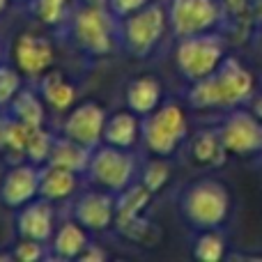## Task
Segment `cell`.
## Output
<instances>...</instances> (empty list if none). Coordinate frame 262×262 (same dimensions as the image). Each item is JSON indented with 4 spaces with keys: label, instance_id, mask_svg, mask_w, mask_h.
I'll return each mask as SVG.
<instances>
[{
    "label": "cell",
    "instance_id": "6da1fadb",
    "mask_svg": "<svg viewBox=\"0 0 262 262\" xmlns=\"http://www.w3.org/2000/svg\"><path fill=\"white\" fill-rule=\"evenodd\" d=\"M255 95V78L237 58H223L212 76L191 83L186 101L193 108H237Z\"/></svg>",
    "mask_w": 262,
    "mask_h": 262
},
{
    "label": "cell",
    "instance_id": "7a4b0ae2",
    "mask_svg": "<svg viewBox=\"0 0 262 262\" xmlns=\"http://www.w3.org/2000/svg\"><path fill=\"white\" fill-rule=\"evenodd\" d=\"M230 193L226 184L214 177H200L182 189L177 207L186 226L193 230L221 228L230 214Z\"/></svg>",
    "mask_w": 262,
    "mask_h": 262
},
{
    "label": "cell",
    "instance_id": "3957f363",
    "mask_svg": "<svg viewBox=\"0 0 262 262\" xmlns=\"http://www.w3.org/2000/svg\"><path fill=\"white\" fill-rule=\"evenodd\" d=\"M189 138V122L180 104L161 101L152 113L140 118V140L154 157H170Z\"/></svg>",
    "mask_w": 262,
    "mask_h": 262
},
{
    "label": "cell",
    "instance_id": "277c9868",
    "mask_svg": "<svg viewBox=\"0 0 262 262\" xmlns=\"http://www.w3.org/2000/svg\"><path fill=\"white\" fill-rule=\"evenodd\" d=\"M226 58V41L216 32L180 37L175 46V64L182 78L198 83L212 76Z\"/></svg>",
    "mask_w": 262,
    "mask_h": 262
},
{
    "label": "cell",
    "instance_id": "5b68a950",
    "mask_svg": "<svg viewBox=\"0 0 262 262\" xmlns=\"http://www.w3.org/2000/svg\"><path fill=\"white\" fill-rule=\"evenodd\" d=\"M115 16L108 7L101 5H78L69 18V35L76 49L92 58L111 53L113 49V26Z\"/></svg>",
    "mask_w": 262,
    "mask_h": 262
},
{
    "label": "cell",
    "instance_id": "8992f818",
    "mask_svg": "<svg viewBox=\"0 0 262 262\" xmlns=\"http://www.w3.org/2000/svg\"><path fill=\"white\" fill-rule=\"evenodd\" d=\"M136 170H138V163H136V157L129 149L99 143L90 154L85 175L97 189L111 191V193L118 195L129 184H134Z\"/></svg>",
    "mask_w": 262,
    "mask_h": 262
},
{
    "label": "cell",
    "instance_id": "52a82bcc",
    "mask_svg": "<svg viewBox=\"0 0 262 262\" xmlns=\"http://www.w3.org/2000/svg\"><path fill=\"white\" fill-rule=\"evenodd\" d=\"M166 26H168V12L161 5L147 3L138 12L124 16L122 26H120V37H122L124 51L129 55H134V58L149 55L161 41Z\"/></svg>",
    "mask_w": 262,
    "mask_h": 262
},
{
    "label": "cell",
    "instance_id": "ba28073f",
    "mask_svg": "<svg viewBox=\"0 0 262 262\" xmlns=\"http://www.w3.org/2000/svg\"><path fill=\"white\" fill-rule=\"evenodd\" d=\"M166 12L168 26L180 39L189 35L214 32L223 21L226 5L223 0H170Z\"/></svg>",
    "mask_w": 262,
    "mask_h": 262
},
{
    "label": "cell",
    "instance_id": "9c48e42d",
    "mask_svg": "<svg viewBox=\"0 0 262 262\" xmlns=\"http://www.w3.org/2000/svg\"><path fill=\"white\" fill-rule=\"evenodd\" d=\"M219 136L228 154L249 157V154L262 152V120H258L253 111L239 108V106L230 108V113L221 120Z\"/></svg>",
    "mask_w": 262,
    "mask_h": 262
},
{
    "label": "cell",
    "instance_id": "30bf717a",
    "mask_svg": "<svg viewBox=\"0 0 262 262\" xmlns=\"http://www.w3.org/2000/svg\"><path fill=\"white\" fill-rule=\"evenodd\" d=\"M106 111L97 101H83L74 106L67 113L62 124V134L85 147L95 149L104 140V127H106Z\"/></svg>",
    "mask_w": 262,
    "mask_h": 262
},
{
    "label": "cell",
    "instance_id": "8fae6325",
    "mask_svg": "<svg viewBox=\"0 0 262 262\" xmlns=\"http://www.w3.org/2000/svg\"><path fill=\"white\" fill-rule=\"evenodd\" d=\"M115 209H118L115 193L104 191V189H92L78 195L76 203H74L72 214L90 232H101L115 223Z\"/></svg>",
    "mask_w": 262,
    "mask_h": 262
},
{
    "label": "cell",
    "instance_id": "7c38bea8",
    "mask_svg": "<svg viewBox=\"0 0 262 262\" xmlns=\"http://www.w3.org/2000/svg\"><path fill=\"white\" fill-rule=\"evenodd\" d=\"M39 198V166L35 163H14L0 182V200L12 209Z\"/></svg>",
    "mask_w": 262,
    "mask_h": 262
},
{
    "label": "cell",
    "instance_id": "4fadbf2b",
    "mask_svg": "<svg viewBox=\"0 0 262 262\" xmlns=\"http://www.w3.org/2000/svg\"><path fill=\"white\" fill-rule=\"evenodd\" d=\"M14 60L21 74L39 78L53 64V44L41 35L23 32L21 37H16V44H14Z\"/></svg>",
    "mask_w": 262,
    "mask_h": 262
},
{
    "label": "cell",
    "instance_id": "5bb4252c",
    "mask_svg": "<svg viewBox=\"0 0 262 262\" xmlns=\"http://www.w3.org/2000/svg\"><path fill=\"white\" fill-rule=\"evenodd\" d=\"M55 212H53V203L46 198H35L28 205L18 207L16 214V232L18 237L26 239H37L49 244L53 239L55 232Z\"/></svg>",
    "mask_w": 262,
    "mask_h": 262
},
{
    "label": "cell",
    "instance_id": "9a60e30c",
    "mask_svg": "<svg viewBox=\"0 0 262 262\" xmlns=\"http://www.w3.org/2000/svg\"><path fill=\"white\" fill-rule=\"evenodd\" d=\"M149 198H152V191L143 184V182H134L129 184L122 193L115 195V226L124 232V235L134 237V228L136 226H143V209L149 205Z\"/></svg>",
    "mask_w": 262,
    "mask_h": 262
},
{
    "label": "cell",
    "instance_id": "2e32d148",
    "mask_svg": "<svg viewBox=\"0 0 262 262\" xmlns=\"http://www.w3.org/2000/svg\"><path fill=\"white\" fill-rule=\"evenodd\" d=\"M78 189V172L67 170L60 166L44 163L39 166V198H46L51 203H60L74 195Z\"/></svg>",
    "mask_w": 262,
    "mask_h": 262
},
{
    "label": "cell",
    "instance_id": "e0dca14e",
    "mask_svg": "<svg viewBox=\"0 0 262 262\" xmlns=\"http://www.w3.org/2000/svg\"><path fill=\"white\" fill-rule=\"evenodd\" d=\"M124 99H127V108L143 118V115L152 113L163 101V88L157 76H147V74L145 76H136L127 85Z\"/></svg>",
    "mask_w": 262,
    "mask_h": 262
},
{
    "label": "cell",
    "instance_id": "ac0fdd59",
    "mask_svg": "<svg viewBox=\"0 0 262 262\" xmlns=\"http://www.w3.org/2000/svg\"><path fill=\"white\" fill-rule=\"evenodd\" d=\"M140 140V115H136L134 111H120L113 113L111 118H106L104 127V140L106 145H115V147L131 149Z\"/></svg>",
    "mask_w": 262,
    "mask_h": 262
},
{
    "label": "cell",
    "instance_id": "d6986e66",
    "mask_svg": "<svg viewBox=\"0 0 262 262\" xmlns=\"http://www.w3.org/2000/svg\"><path fill=\"white\" fill-rule=\"evenodd\" d=\"M88 228H83L81 223L74 219L67 221L53 232V239H51V253L60 260H78V255L85 251V246L90 244V237H88Z\"/></svg>",
    "mask_w": 262,
    "mask_h": 262
},
{
    "label": "cell",
    "instance_id": "ffe728a7",
    "mask_svg": "<svg viewBox=\"0 0 262 262\" xmlns=\"http://www.w3.org/2000/svg\"><path fill=\"white\" fill-rule=\"evenodd\" d=\"M32 134V127L18 122L12 113L0 111V152L9 159V161L18 163V157H26V145Z\"/></svg>",
    "mask_w": 262,
    "mask_h": 262
},
{
    "label": "cell",
    "instance_id": "44dd1931",
    "mask_svg": "<svg viewBox=\"0 0 262 262\" xmlns=\"http://www.w3.org/2000/svg\"><path fill=\"white\" fill-rule=\"evenodd\" d=\"M90 154H92L90 147H85V145L76 143V140L67 138V136L62 134L60 138H53L51 154H49V161L46 163L67 168V170H74V172H85L88 163H90Z\"/></svg>",
    "mask_w": 262,
    "mask_h": 262
},
{
    "label": "cell",
    "instance_id": "7402d4cb",
    "mask_svg": "<svg viewBox=\"0 0 262 262\" xmlns=\"http://www.w3.org/2000/svg\"><path fill=\"white\" fill-rule=\"evenodd\" d=\"M39 95L53 111L67 113L76 99V88L60 72H46L44 76H39Z\"/></svg>",
    "mask_w": 262,
    "mask_h": 262
},
{
    "label": "cell",
    "instance_id": "603a6c76",
    "mask_svg": "<svg viewBox=\"0 0 262 262\" xmlns=\"http://www.w3.org/2000/svg\"><path fill=\"white\" fill-rule=\"evenodd\" d=\"M5 111H9V113H12L18 122L28 124V127H32V129L44 127V120H46L44 104H41V99L32 90L21 88V90H18V95L14 97L12 104H9Z\"/></svg>",
    "mask_w": 262,
    "mask_h": 262
},
{
    "label": "cell",
    "instance_id": "cb8c5ba5",
    "mask_svg": "<svg viewBox=\"0 0 262 262\" xmlns=\"http://www.w3.org/2000/svg\"><path fill=\"white\" fill-rule=\"evenodd\" d=\"M191 154L203 166H221L226 161L228 149L223 145L221 136H219V129L198 131V136H193V140H191Z\"/></svg>",
    "mask_w": 262,
    "mask_h": 262
},
{
    "label": "cell",
    "instance_id": "d4e9b609",
    "mask_svg": "<svg viewBox=\"0 0 262 262\" xmlns=\"http://www.w3.org/2000/svg\"><path fill=\"white\" fill-rule=\"evenodd\" d=\"M226 235H223L219 228H212V230H198V237L193 239V255L195 260L200 262H219L226 258Z\"/></svg>",
    "mask_w": 262,
    "mask_h": 262
},
{
    "label": "cell",
    "instance_id": "484cf974",
    "mask_svg": "<svg viewBox=\"0 0 262 262\" xmlns=\"http://www.w3.org/2000/svg\"><path fill=\"white\" fill-rule=\"evenodd\" d=\"M69 0H30V14L44 26H60L67 18Z\"/></svg>",
    "mask_w": 262,
    "mask_h": 262
},
{
    "label": "cell",
    "instance_id": "4316f807",
    "mask_svg": "<svg viewBox=\"0 0 262 262\" xmlns=\"http://www.w3.org/2000/svg\"><path fill=\"white\" fill-rule=\"evenodd\" d=\"M53 138H55V136H51L44 127L32 129L30 138H28V145H26V159H28V161L35 163V166H44V163L49 161Z\"/></svg>",
    "mask_w": 262,
    "mask_h": 262
},
{
    "label": "cell",
    "instance_id": "83f0119b",
    "mask_svg": "<svg viewBox=\"0 0 262 262\" xmlns=\"http://www.w3.org/2000/svg\"><path fill=\"white\" fill-rule=\"evenodd\" d=\"M170 180V166L163 161V157H154L149 163H145L143 175H140V182L147 186L152 193L163 189V184Z\"/></svg>",
    "mask_w": 262,
    "mask_h": 262
},
{
    "label": "cell",
    "instance_id": "f1b7e54d",
    "mask_svg": "<svg viewBox=\"0 0 262 262\" xmlns=\"http://www.w3.org/2000/svg\"><path fill=\"white\" fill-rule=\"evenodd\" d=\"M21 90V72L9 64H0V111L7 108Z\"/></svg>",
    "mask_w": 262,
    "mask_h": 262
},
{
    "label": "cell",
    "instance_id": "f546056e",
    "mask_svg": "<svg viewBox=\"0 0 262 262\" xmlns=\"http://www.w3.org/2000/svg\"><path fill=\"white\" fill-rule=\"evenodd\" d=\"M46 255H49V251H46L44 242L21 237V239L16 242V246H14L12 258L18 260V262H37V260H44Z\"/></svg>",
    "mask_w": 262,
    "mask_h": 262
},
{
    "label": "cell",
    "instance_id": "4dcf8cb0",
    "mask_svg": "<svg viewBox=\"0 0 262 262\" xmlns=\"http://www.w3.org/2000/svg\"><path fill=\"white\" fill-rule=\"evenodd\" d=\"M149 0H106V7L111 9V14H113L115 18H124L129 16V14L138 12L140 7H145Z\"/></svg>",
    "mask_w": 262,
    "mask_h": 262
},
{
    "label": "cell",
    "instance_id": "1f68e13d",
    "mask_svg": "<svg viewBox=\"0 0 262 262\" xmlns=\"http://www.w3.org/2000/svg\"><path fill=\"white\" fill-rule=\"evenodd\" d=\"M106 258V251H101L97 244H88L85 251H83L81 255H78V260L83 262H90V260H104Z\"/></svg>",
    "mask_w": 262,
    "mask_h": 262
},
{
    "label": "cell",
    "instance_id": "d6a6232c",
    "mask_svg": "<svg viewBox=\"0 0 262 262\" xmlns=\"http://www.w3.org/2000/svg\"><path fill=\"white\" fill-rule=\"evenodd\" d=\"M251 111L258 115V120H262V92L251 97Z\"/></svg>",
    "mask_w": 262,
    "mask_h": 262
},
{
    "label": "cell",
    "instance_id": "836d02e7",
    "mask_svg": "<svg viewBox=\"0 0 262 262\" xmlns=\"http://www.w3.org/2000/svg\"><path fill=\"white\" fill-rule=\"evenodd\" d=\"M7 5H9V0H0V14L7 9Z\"/></svg>",
    "mask_w": 262,
    "mask_h": 262
},
{
    "label": "cell",
    "instance_id": "e575fe53",
    "mask_svg": "<svg viewBox=\"0 0 262 262\" xmlns=\"http://www.w3.org/2000/svg\"><path fill=\"white\" fill-rule=\"evenodd\" d=\"M16 3H30V0H16Z\"/></svg>",
    "mask_w": 262,
    "mask_h": 262
},
{
    "label": "cell",
    "instance_id": "d590c367",
    "mask_svg": "<svg viewBox=\"0 0 262 262\" xmlns=\"http://www.w3.org/2000/svg\"><path fill=\"white\" fill-rule=\"evenodd\" d=\"M0 58H3V51H0Z\"/></svg>",
    "mask_w": 262,
    "mask_h": 262
}]
</instances>
